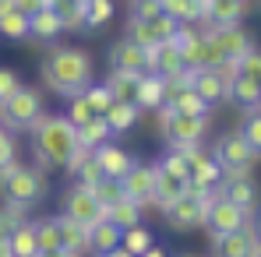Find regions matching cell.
<instances>
[{
    "mask_svg": "<svg viewBox=\"0 0 261 257\" xmlns=\"http://www.w3.org/2000/svg\"><path fill=\"white\" fill-rule=\"evenodd\" d=\"M29 134H32V155L39 169H64L78 148V130L64 113H43Z\"/></svg>",
    "mask_w": 261,
    "mask_h": 257,
    "instance_id": "7a4b0ae2",
    "label": "cell"
},
{
    "mask_svg": "<svg viewBox=\"0 0 261 257\" xmlns=\"http://www.w3.org/2000/svg\"><path fill=\"white\" fill-rule=\"evenodd\" d=\"M212 254L216 257H261V240L254 225H244L237 233H219L212 236Z\"/></svg>",
    "mask_w": 261,
    "mask_h": 257,
    "instance_id": "ba28073f",
    "label": "cell"
},
{
    "mask_svg": "<svg viewBox=\"0 0 261 257\" xmlns=\"http://www.w3.org/2000/svg\"><path fill=\"white\" fill-rule=\"evenodd\" d=\"M82 95H85L88 106H92V113H99V117H102V113H106V106L113 102V95H110V88H106V85H88Z\"/></svg>",
    "mask_w": 261,
    "mask_h": 257,
    "instance_id": "b9f144b4",
    "label": "cell"
},
{
    "mask_svg": "<svg viewBox=\"0 0 261 257\" xmlns=\"http://www.w3.org/2000/svg\"><path fill=\"white\" fill-rule=\"evenodd\" d=\"M36 257H78V254H71V250H64V247H53V250H39Z\"/></svg>",
    "mask_w": 261,
    "mask_h": 257,
    "instance_id": "f907efd6",
    "label": "cell"
},
{
    "mask_svg": "<svg viewBox=\"0 0 261 257\" xmlns=\"http://www.w3.org/2000/svg\"><path fill=\"white\" fill-rule=\"evenodd\" d=\"M57 218V233H60V247L71 250V254H88V229L82 222L67 218V215H53Z\"/></svg>",
    "mask_w": 261,
    "mask_h": 257,
    "instance_id": "e0dca14e",
    "label": "cell"
},
{
    "mask_svg": "<svg viewBox=\"0 0 261 257\" xmlns=\"http://www.w3.org/2000/svg\"><path fill=\"white\" fill-rule=\"evenodd\" d=\"M36 243H39V250H53V247H60L57 218H39V222H36Z\"/></svg>",
    "mask_w": 261,
    "mask_h": 257,
    "instance_id": "f35d334b",
    "label": "cell"
},
{
    "mask_svg": "<svg viewBox=\"0 0 261 257\" xmlns=\"http://www.w3.org/2000/svg\"><path fill=\"white\" fill-rule=\"evenodd\" d=\"M7 162H14V141H7V145H0V169H4Z\"/></svg>",
    "mask_w": 261,
    "mask_h": 257,
    "instance_id": "681fc988",
    "label": "cell"
},
{
    "mask_svg": "<svg viewBox=\"0 0 261 257\" xmlns=\"http://www.w3.org/2000/svg\"><path fill=\"white\" fill-rule=\"evenodd\" d=\"M159 130L166 137V145H201L205 134H208V120L205 117H184L176 113L173 106H159Z\"/></svg>",
    "mask_w": 261,
    "mask_h": 257,
    "instance_id": "5b68a950",
    "label": "cell"
},
{
    "mask_svg": "<svg viewBox=\"0 0 261 257\" xmlns=\"http://www.w3.org/2000/svg\"><path fill=\"white\" fill-rule=\"evenodd\" d=\"M124 39H130V43L141 46V49H152V46L159 43V39H155V32H152V25H148V21H138V18H130V21H127Z\"/></svg>",
    "mask_w": 261,
    "mask_h": 257,
    "instance_id": "8d00e7d4",
    "label": "cell"
},
{
    "mask_svg": "<svg viewBox=\"0 0 261 257\" xmlns=\"http://www.w3.org/2000/svg\"><path fill=\"white\" fill-rule=\"evenodd\" d=\"M74 180L82 183V187H92V183H99L102 180V169H99V162H95V155H88V159H82L78 166H74Z\"/></svg>",
    "mask_w": 261,
    "mask_h": 257,
    "instance_id": "60d3db41",
    "label": "cell"
},
{
    "mask_svg": "<svg viewBox=\"0 0 261 257\" xmlns=\"http://www.w3.org/2000/svg\"><path fill=\"white\" fill-rule=\"evenodd\" d=\"M138 78H141V74H130V71H110V78H106L102 85L110 88V95H113L117 102H134V95H138Z\"/></svg>",
    "mask_w": 261,
    "mask_h": 257,
    "instance_id": "f1b7e54d",
    "label": "cell"
},
{
    "mask_svg": "<svg viewBox=\"0 0 261 257\" xmlns=\"http://www.w3.org/2000/svg\"><path fill=\"white\" fill-rule=\"evenodd\" d=\"M237 67H240V74H244V78H258V74H261V53H258V46H254V49H247V53L237 60Z\"/></svg>",
    "mask_w": 261,
    "mask_h": 257,
    "instance_id": "ee69618b",
    "label": "cell"
},
{
    "mask_svg": "<svg viewBox=\"0 0 261 257\" xmlns=\"http://www.w3.org/2000/svg\"><path fill=\"white\" fill-rule=\"evenodd\" d=\"M0 257H14V254H11V243H7V236H0Z\"/></svg>",
    "mask_w": 261,
    "mask_h": 257,
    "instance_id": "db71d44e",
    "label": "cell"
},
{
    "mask_svg": "<svg viewBox=\"0 0 261 257\" xmlns=\"http://www.w3.org/2000/svg\"><path fill=\"white\" fill-rule=\"evenodd\" d=\"M57 36H64V25H60L57 11H53V7H39V11L29 18V39H36V43H53Z\"/></svg>",
    "mask_w": 261,
    "mask_h": 257,
    "instance_id": "ac0fdd59",
    "label": "cell"
},
{
    "mask_svg": "<svg viewBox=\"0 0 261 257\" xmlns=\"http://www.w3.org/2000/svg\"><path fill=\"white\" fill-rule=\"evenodd\" d=\"M113 14H117L113 0H88V4H82V25H85V32L102 28L106 21H113Z\"/></svg>",
    "mask_w": 261,
    "mask_h": 257,
    "instance_id": "83f0119b",
    "label": "cell"
},
{
    "mask_svg": "<svg viewBox=\"0 0 261 257\" xmlns=\"http://www.w3.org/2000/svg\"><path fill=\"white\" fill-rule=\"evenodd\" d=\"M226 99L233 102V106H240V109H258L261 106V85L258 78H237L233 85L226 88Z\"/></svg>",
    "mask_w": 261,
    "mask_h": 257,
    "instance_id": "cb8c5ba5",
    "label": "cell"
},
{
    "mask_svg": "<svg viewBox=\"0 0 261 257\" xmlns=\"http://www.w3.org/2000/svg\"><path fill=\"white\" fill-rule=\"evenodd\" d=\"M14 7H18L21 14H29V18H32L39 7H46V0H14Z\"/></svg>",
    "mask_w": 261,
    "mask_h": 257,
    "instance_id": "c3c4849f",
    "label": "cell"
},
{
    "mask_svg": "<svg viewBox=\"0 0 261 257\" xmlns=\"http://www.w3.org/2000/svg\"><path fill=\"white\" fill-rule=\"evenodd\" d=\"M43 95L29 85H18L0 102V124L7 130H32V124L43 117Z\"/></svg>",
    "mask_w": 261,
    "mask_h": 257,
    "instance_id": "277c9868",
    "label": "cell"
},
{
    "mask_svg": "<svg viewBox=\"0 0 261 257\" xmlns=\"http://www.w3.org/2000/svg\"><path fill=\"white\" fill-rule=\"evenodd\" d=\"M138 257H170V254H166V250H163V247H155V243H152V247H148V250H145V254H138Z\"/></svg>",
    "mask_w": 261,
    "mask_h": 257,
    "instance_id": "816d5d0a",
    "label": "cell"
},
{
    "mask_svg": "<svg viewBox=\"0 0 261 257\" xmlns=\"http://www.w3.org/2000/svg\"><path fill=\"white\" fill-rule=\"evenodd\" d=\"M110 71H130V74H148L152 64H148V49L134 46L130 39L110 46Z\"/></svg>",
    "mask_w": 261,
    "mask_h": 257,
    "instance_id": "4fadbf2b",
    "label": "cell"
},
{
    "mask_svg": "<svg viewBox=\"0 0 261 257\" xmlns=\"http://www.w3.org/2000/svg\"><path fill=\"white\" fill-rule=\"evenodd\" d=\"M120 187H124V197H130L141 208H148L152 205V190H155V162L145 166V162L134 159V166L120 176Z\"/></svg>",
    "mask_w": 261,
    "mask_h": 257,
    "instance_id": "8fae6325",
    "label": "cell"
},
{
    "mask_svg": "<svg viewBox=\"0 0 261 257\" xmlns=\"http://www.w3.org/2000/svg\"><path fill=\"white\" fill-rule=\"evenodd\" d=\"M7 243H11V254L14 257H36L39 254V243H36V222H18L11 233H7Z\"/></svg>",
    "mask_w": 261,
    "mask_h": 257,
    "instance_id": "d4e9b609",
    "label": "cell"
},
{
    "mask_svg": "<svg viewBox=\"0 0 261 257\" xmlns=\"http://www.w3.org/2000/svg\"><path fill=\"white\" fill-rule=\"evenodd\" d=\"M134 106L138 109H159L163 106V78L159 74H141L138 78V95H134Z\"/></svg>",
    "mask_w": 261,
    "mask_h": 257,
    "instance_id": "484cf974",
    "label": "cell"
},
{
    "mask_svg": "<svg viewBox=\"0 0 261 257\" xmlns=\"http://www.w3.org/2000/svg\"><path fill=\"white\" fill-rule=\"evenodd\" d=\"M216 74L222 78V85L229 88L237 78H240V67H237V60H219V64H216Z\"/></svg>",
    "mask_w": 261,
    "mask_h": 257,
    "instance_id": "7dc6e473",
    "label": "cell"
},
{
    "mask_svg": "<svg viewBox=\"0 0 261 257\" xmlns=\"http://www.w3.org/2000/svg\"><path fill=\"white\" fill-rule=\"evenodd\" d=\"M191 88L208 102V106H216V102H226V85H222V78L216 74V67H205V71H191Z\"/></svg>",
    "mask_w": 261,
    "mask_h": 257,
    "instance_id": "d6986e66",
    "label": "cell"
},
{
    "mask_svg": "<svg viewBox=\"0 0 261 257\" xmlns=\"http://www.w3.org/2000/svg\"><path fill=\"white\" fill-rule=\"evenodd\" d=\"M180 60H184V67H191V71H205V67H216L219 60V49L212 46V39L205 36V32H198L191 43L180 49Z\"/></svg>",
    "mask_w": 261,
    "mask_h": 257,
    "instance_id": "9a60e30c",
    "label": "cell"
},
{
    "mask_svg": "<svg viewBox=\"0 0 261 257\" xmlns=\"http://www.w3.org/2000/svg\"><path fill=\"white\" fill-rule=\"evenodd\" d=\"M205 212H208V201H201V197H194V194H180L170 208H163L166 215V225L173 229V233H187V229H198V225H205Z\"/></svg>",
    "mask_w": 261,
    "mask_h": 257,
    "instance_id": "52a82bcc",
    "label": "cell"
},
{
    "mask_svg": "<svg viewBox=\"0 0 261 257\" xmlns=\"http://www.w3.org/2000/svg\"><path fill=\"white\" fill-rule=\"evenodd\" d=\"M49 7L57 11L64 32H85V25H82V4H74V0H53Z\"/></svg>",
    "mask_w": 261,
    "mask_h": 257,
    "instance_id": "836d02e7",
    "label": "cell"
},
{
    "mask_svg": "<svg viewBox=\"0 0 261 257\" xmlns=\"http://www.w3.org/2000/svg\"><path fill=\"white\" fill-rule=\"evenodd\" d=\"M74 4H88V0H74Z\"/></svg>",
    "mask_w": 261,
    "mask_h": 257,
    "instance_id": "9f6ffc18",
    "label": "cell"
},
{
    "mask_svg": "<svg viewBox=\"0 0 261 257\" xmlns=\"http://www.w3.org/2000/svg\"><path fill=\"white\" fill-rule=\"evenodd\" d=\"M247 11V0H208L205 7V25H237Z\"/></svg>",
    "mask_w": 261,
    "mask_h": 257,
    "instance_id": "44dd1931",
    "label": "cell"
},
{
    "mask_svg": "<svg viewBox=\"0 0 261 257\" xmlns=\"http://www.w3.org/2000/svg\"><path fill=\"white\" fill-rule=\"evenodd\" d=\"M0 36H4V39H11V43L29 39V14H21L18 7H14V11H7V14H0Z\"/></svg>",
    "mask_w": 261,
    "mask_h": 257,
    "instance_id": "1f68e13d",
    "label": "cell"
},
{
    "mask_svg": "<svg viewBox=\"0 0 261 257\" xmlns=\"http://www.w3.org/2000/svg\"><path fill=\"white\" fill-rule=\"evenodd\" d=\"M60 215H67V218H74V222H82V225H95V222H102L106 218V208L92 197V190L88 187H82V183H74L67 194H64V212Z\"/></svg>",
    "mask_w": 261,
    "mask_h": 257,
    "instance_id": "30bf717a",
    "label": "cell"
},
{
    "mask_svg": "<svg viewBox=\"0 0 261 257\" xmlns=\"http://www.w3.org/2000/svg\"><path fill=\"white\" fill-rule=\"evenodd\" d=\"M205 225H208L212 236H219V233H237L244 225H254V212L251 208H240V205H233V201H226L219 194L216 201L208 205V212H205Z\"/></svg>",
    "mask_w": 261,
    "mask_h": 257,
    "instance_id": "8992f818",
    "label": "cell"
},
{
    "mask_svg": "<svg viewBox=\"0 0 261 257\" xmlns=\"http://www.w3.org/2000/svg\"><path fill=\"white\" fill-rule=\"evenodd\" d=\"M92 155H95V162H99L102 176H113V180H120V176L134 166V155H130V152H124L120 145H113V141L95 145V148H92Z\"/></svg>",
    "mask_w": 261,
    "mask_h": 257,
    "instance_id": "5bb4252c",
    "label": "cell"
},
{
    "mask_svg": "<svg viewBox=\"0 0 261 257\" xmlns=\"http://www.w3.org/2000/svg\"><path fill=\"white\" fill-rule=\"evenodd\" d=\"M166 106H173L176 113H184V117H205V120L212 117V106H208V102H205L194 88H184L173 102H166Z\"/></svg>",
    "mask_w": 261,
    "mask_h": 257,
    "instance_id": "f546056e",
    "label": "cell"
},
{
    "mask_svg": "<svg viewBox=\"0 0 261 257\" xmlns=\"http://www.w3.org/2000/svg\"><path fill=\"white\" fill-rule=\"evenodd\" d=\"M152 243H155V240H152L148 225H141V222L120 233V247H124V250H130V254H145V250H148Z\"/></svg>",
    "mask_w": 261,
    "mask_h": 257,
    "instance_id": "e575fe53",
    "label": "cell"
},
{
    "mask_svg": "<svg viewBox=\"0 0 261 257\" xmlns=\"http://www.w3.org/2000/svg\"><path fill=\"white\" fill-rule=\"evenodd\" d=\"M88 190H92V197H95L102 208H110V205H117V201L124 197V187H120V180H113V176H102V180L92 183Z\"/></svg>",
    "mask_w": 261,
    "mask_h": 257,
    "instance_id": "d590c367",
    "label": "cell"
},
{
    "mask_svg": "<svg viewBox=\"0 0 261 257\" xmlns=\"http://www.w3.org/2000/svg\"><path fill=\"white\" fill-rule=\"evenodd\" d=\"M148 25H152V32H155V39L163 43V39H173V32H176V25H180V21H173L170 14H163V11H159V14H155V18H152Z\"/></svg>",
    "mask_w": 261,
    "mask_h": 257,
    "instance_id": "7bdbcfd3",
    "label": "cell"
},
{
    "mask_svg": "<svg viewBox=\"0 0 261 257\" xmlns=\"http://www.w3.org/2000/svg\"><path fill=\"white\" fill-rule=\"evenodd\" d=\"M251 148H261V113L258 109H244V120H240V130H237Z\"/></svg>",
    "mask_w": 261,
    "mask_h": 257,
    "instance_id": "74e56055",
    "label": "cell"
},
{
    "mask_svg": "<svg viewBox=\"0 0 261 257\" xmlns=\"http://www.w3.org/2000/svg\"><path fill=\"white\" fill-rule=\"evenodd\" d=\"M120 225H113L110 218H102V222H95V225H88V250L99 257V254H110L113 247H120Z\"/></svg>",
    "mask_w": 261,
    "mask_h": 257,
    "instance_id": "7402d4cb",
    "label": "cell"
},
{
    "mask_svg": "<svg viewBox=\"0 0 261 257\" xmlns=\"http://www.w3.org/2000/svg\"><path fill=\"white\" fill-rule=\"evenodd\" d=\"M64 117H67V120H71L74 127H82L85 120H92V117H99V113H92V106L85 102V95L78 92V95H71V99H67V113H64Z\"/></svg>",
    "mask_w": 261,
    "mask_h": 257,
    "instance_id": "ab89813d",
    "label": "cell"
},
{
    "mask_svg": "<svg viewBox=\"0 0 261 257\" xmlns=\"http://www.w3.org/2000/svg\"><path fill=\"white\" fill-rule=\"evenodd\" d=\"M21 85V78H18V71H11V67H0V102L14 92V88Z\"/></svg>",
    "mask_w": 261,
    "mask_h": 257,
    "instance_id": "bcb514c9",
    "label": "cell"
},
{
    "mask_svg": "<svg viewBox=\"0 0 261 257\" xmlns=\"http://www.w3.org/2000/svg\"><path fill=\"white\" fill-rule=\"evenodd\" d=\"M184 257H194V254H184Z\"/></svg>",
    "mask_w": 261,
    "mask_h": 257,
    "instance_id": "6f0895ef",
    "label": "cell"
},
{
    "mask_svg": "<svg viewBox=\"0 0 261 257\" xmlns=\"http://www.w3.org/2000/svg\"><path fill=\"white\" fill-rule=\"evenodd\" d=\"M212 46L219 49V56L222 60H240L247 49H254V39H251V32L237 21V25H212L208 32H205Z\"/></svg>",
    "mask_w": 261,
    "mask_h": 257,
    "instance_id": "9c48e42d",
    "label": "cell"
},
{
    "mask_svg": "<svg viewBox=\"0 0 261 257\" xmlns=\"http://www.w3.org/2000/svg\"><path fill=\"white\" fill-rule=\"evenodd\" d=\"M219 194L226 197V201H233V205H240V208H251L254 212V183H251V176H244V180H226V183H216Z\"/></svg>",
    "mask_w": 261,
    "mask_h": 257,
    "instance_id": "4316f807",
    "label": "cell"
},
{
    "mask_svg": "<svg viewBox=\"0 0 261 257\" xmlns=\"http://www.w3.org/2000/svg\"><path fill=\"white\" fill-rule=\"evenodd\" d=\"M0 197L11 205H39L46 197V176L36 166H21V162H7L0 169Z\"/></svg>",
    "mask_w": 261,
    "mask_h": 257,
    "instance_id": "3957f363",
    "label": "cell"
},
{
    "mask_svg": "<svg viewBox=\"0 0 261 257\" xmlns=\"http://www.w3.org/2000/svg\"><path fill=\"white\" fill-rule=\"evenodd\" d=\"M138 117H141V109H138L134 102H117V99H113V102L106 106V113H102L110 134H124V130H130L134 124H138Z\"/></svg>",
    "mask_w": 261,
    "mask_h": 257,
    "instance_id": "603a6c76",
    "label": "cell"
},
{
    "mask_svg": "<svg viewBox=\"0 0 261 257\" xmlns=\"http://www.w3.org/2000/svg\"><path fill=\"white\" fill-rule=\"evenodd\" d=\"M7 141H11V134H7V127L0 124V145H7Z\"/></svg>",
    "mask_w": 261,
    "mask_h": 257,
    "instance_id": "11a10c76",
    "label": "cell"
},
{
    "mask_svg": "<svg viewBox=\"0 0 261 257\" xmlns=\"http://www.w3.org/2000/svg\"><path fill=\"white\" fill-rule=\"evenodd\" d=\"M141 215H145V208H141V205H134L130 197H120L117 205H110V208H106V218H110L113 225H120V229L138 225V222H141Z\"/></svg>",
    "mask_w": 261,
    "mask_h": 257,
    "instance_id": "4dcf8cb0",
    "label": "cell"
},
{
    "mask_svg": "<svg viewBox=\"0 0 261 257\" xmlns=\"http://www.w3.org/2000/svg\"><path fill=\"white\" fill-rule=\"evenodd\" d=\"M99 257H138V254H130V250H124V247H113L110 254H99Z\"/></svg>",
    "mask_w": 261,
    "mask_h": 257,
    "instance_id": "f5cc1de1",
    "label": "cell"
},
{
    "mask_svg": "<svg viewBox=\"0 0 261 257\" xmlns=\"http://www.w3.org/2000/svg\"><path fill=\"white\" fill-rule=\"evenodd\" d=\"M159 11H163L159 0H130V18H138V21H152Z\"/></svg>",
    "mask_w": 261,
    "mask_h": 257,
    "instance_id": "f6af8a7d",
    "label": "cell"
},
{
    "mask_svg": "<svg viewBox=\"0 0 261 257\" xmlns=\"http://www.w3.org/2000/svg\"><path fill=\"white\" fill-rule=\"evenodd\" d=\"M212 159L219 166H254L258 162V148H251L240 134H222L212 145Z\"/></svg>",
    "mask_w": 261,
    "mask_h": 257,
    "instance_id": "7c38bea8",
    "label": "cell"
},
{
    "mask_svg": "<svg viewBox=\"0 0 261 257\" xmlns=\"http://www.w3.org/2000/svg\"><path fill=\"white\" fill-rule=\"evenodd\" d=\"M159 7H163V14H170L180 25H198V21H205L208 0H159Z\"/></svg>",
    "mask_w": 261,
    "mask_h": 257,
    "instance_id": "ffe728a7",
    "label": "cell"
},
{
    "mask_svg": "<svg viewBox=\"0 0 261 257\" xmlns=\"http://www.w3.org/2000/svg\"><path fill=\"white\" fill-rule=\"evenodd\" d=\"M74 130H78V145H82V148H95V145H102V141L113 137L102 117H92V120H85L82 127H74Z\"/></svg>",
    "mask_w": 261,
    "mask_h": 257,
    "instance_id": "d6a6232c",
    "label": "cell"
},
{
    "mask_svg": "<svg viewBox=\"0 0 261 257\" xmlns=\"http://www.w3.org/2000/svg\"><path fill=\"white\" fill-rule=\"evenodd\" d=\"M39 78H43V85L49 92L71 99V95H78V92H85L92 85L95 64L78 46H53L43 56V64H39Z\"/></svg>",
    "mask_w": 261,
    "mask_h": 257,
    "instance_id": "6da1fadb",
    "label": "cell"
},
{
    "mask_svg": "<svg viewBox=\"0 0 261 257\" xmlns=\"http://www.w3.org/2000/svg\"><path fill=\"white\" fill-rule=\"evenodd\" d=\"M180 194H184V176H176V173L155 166V190H152V205L163 212V208H170V205H173Z\"/></svg>",
    "mask_w": 261,
    "mask_h": 257,
    "instance_id": "2e32d148",
    "label": "cell"
}]
</instances>
